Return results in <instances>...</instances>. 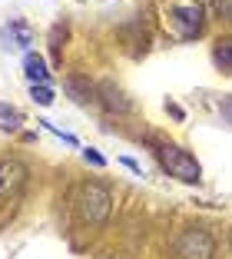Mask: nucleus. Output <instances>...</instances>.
I'll return each mask as SVG.
<instances>
[{
	"label": "nucleus",
	"instance_id": "obj_11",
	"mask_svg": "<svg viewBox=\"0 0 232 259\" xmlns=\"http://www.w3.org/2000/svg\"><path fill=\"white\" fill-rule=\"evenodd\" d=\"M30 97L37 100L40 107H50V103H53V90H50L47 83H33V87H30Z\"/></svg>",
	"mask_w": 232,
	"mask_h": 259
},
{
	"label": "nucleus",
	"instance_id": "obj_1",
	"mask_svg": "<svg viewBox=\"0 0 232 259\" xmlns=\"http://www.w3.org/2000/svg\"><path fill=\"white\" fill-rule=\"evenodd\" d=\"M73 206H76V216H80L86 226H103L113 213V193H110V186H103L100 180H86V183L76 186Z\"/></svg>",
	"mask_w": 232,
	"mask_h": 259
},
{
	"label": "nucleus",
	"instance_id": "obj_7",
	"mask_svg": "<svg viewBox=\"0 0 232 259\" xmlns=\"http://www.w3.org/2000/svg\"><path fill=\"white\" fill-rule=\"evenodd\" d=\"M23 73H27L30 83H47V80H50V70H47V63H43L40 54H27L23 57Z\"/></svg>",
	"mask_w": 232,
	"mask_h": 259
},
{
	"label": "nucleus",
	"instance_id": "obj_8",
	"mask_svg": "<svg viewBox=\"0 0 232 259\" xmlns=\"http://www.w3.org/2000/svg\"><path fill=\"white\" fill-rule=\"evenodd\" d=\"M212 63L225 73H232V37H219L212 44Z\"/></svg>",
	"mask_w": 232,
	"mask_h": 259
},
{
	"label": "nucleus",
	"instance_id": "obj_13",
	"mask_svg": "<svg viewBox=\"0 0 232 259\" xmlns=\"http://www.w3.org/2000/svg\"><path fill=\"white\" fill-rule=\"evenodd\" d=\"M222 116H225V120L232 123V100H229V103H225V107H222Z\"/></svg>",
	"mask_w": 232,
	"mask_h": 259
},
{
	"label": "nucleus",
	"instance_id": "obj_10",
	"mask_svg": "<svg viewBox=\"0 0 232 259\" xmlns=\"http://www.w3.org/2000/svg\"><path fill=\"white\" fill-rule=\"evenodd\" d=\"M20 110H14L10 103H0V130H17V123H20Z\"/></svg>",
	"mask_w": 232,
	"mask_h": 259
},
{
	"label": "nucleus",
	"instance_id": "obj_12",
	"mask_svg": "<svg viewBox=\"0 0 232 259\" xmlns=\"http://www.w3.org/2000/svg\"><path fill=\"white\" fill-rule=\"evenodd\" d=\"M83 160H86V163H93V166H103V163H106L97 150H83Z\"/></svg>",
	"mask_w": 232,
	"mask_h": 259
},
{
	"label": "nucleus",
	"instance_id": "obj_3",
	"mask_svg": "<svg viewBox=\"0 0 232 259\" xmlns=\"http://www.w3.org/2000/svg\"><path fill=\"white\" fill-rule=\"evenodd\" d=\"M172 252H176V259H216V239L199 226L182 229L172 243Z\"/></svg>",
	"mask_w": 232,
	"mask_h": 259
},
{
	"label": "nucleus",
	"instance_id": "obj_2",
	"mask_svg": "<svg viewBox=\"0 0 232 259\" xmlns=\"http://www.w3.org/2000/svg\"><path fill=\"white\" fill-rule=\"evenodd\" d=\"M153 146H156L153 153H156L159 166H163L169 176H176V180H182V183H199L202 169H199V163H196L193 153H186L176 143H153Z\"/></svg>",
	"mask_w": 232,
	"mask_h": 259
},
{
	"label": "nucleus",
	"instance_id": "obj_9",
	"mask_svg": "<svg viewBox=\"0 0 232 259\" xmlns=\"http://www.w3.org/2000/svg\"><path fill=\"white\" fill-rule=\"evenodd\" d=\"M67 90L73 93L76 103H86V100H93V87L83 83V80H76V76H73V80H67Z\"/></svg>",
	"mask_w": 232,
	"mask_h": 259
},
{
	"label": "nucleus",
	"instance_id": "obj_4",
	"mask_svg": "<svg viewBox=\"0 0 232 259\" xmlns=\"http://www.w3.org/2000/svg\"><path fill=\"white\" fill-rule=\"evenodd\" d=\"M27 163L17 160V156H7L0 160V199H17L27 186Z\"/></svg>",
	"mask_w": 232,
	"mask_h": 259
},
{
	"label": "nucleus",
	"instance_id": "obj_6",
	"mask_svg": "<svg viewBox=\"0 0 232 259\" xmlns=\"http://www.w3.org/2000/svg\"><path fill=\"white\" fill-rule=\"evenodd\" d=\"M97 93H100V103H103L110 113H129V107H133V103L123 97L120 87L110 83V80H106V83H100V87H97Z\"/></svg>",
	"mask_w": 232,
	"mask_h": 259
},
{
	"label": "nucleus",
	"instance_id": "obj_5",
	"mask_svg": "<svg viewBox=\"0 0 232 259\" xmlns=\"http://www.w3.org/2000/svg\"><path fill=\"white\" fill-rule=\"evenodd\" d=\"M172 23L179 27V37H199L202 23H206V10L199 4H179V7H172Z\"/></svg>",
	"mask_w": 232,
	"mask_h": 259
}]
</instances>
